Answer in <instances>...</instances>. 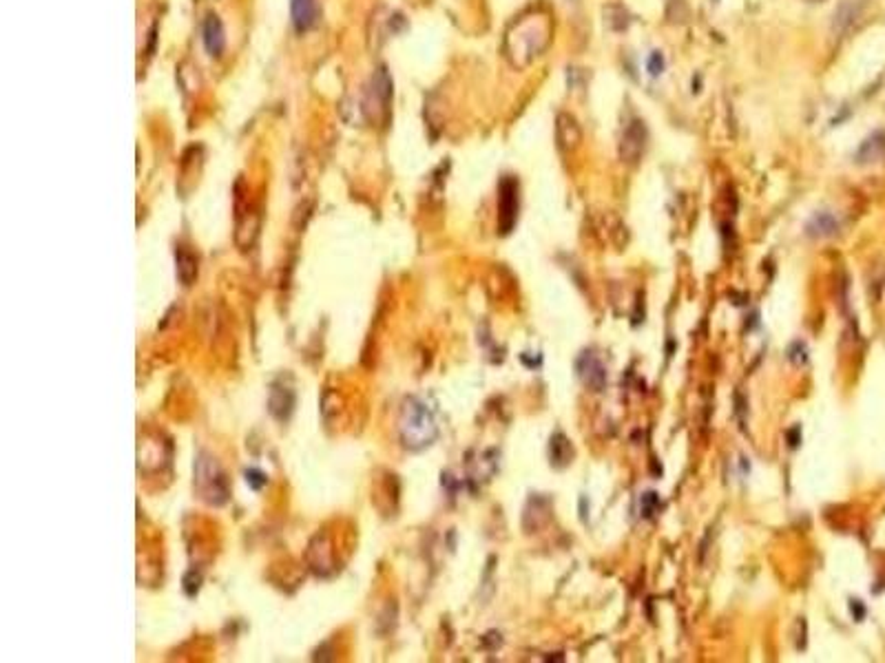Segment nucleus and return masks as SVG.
I'll list each match as a JSON object with an SVG mask.
<instances>
[{
  "label": "nucleus",
  "mask_w": 885,
  "mask_h": 663,
  "mask_svg": "<svg viewBox=\"0 0 885 663\" xmlns=\"http://www.w3.org/2000/svg\"><path fill=\"white\" fill-rule=\"evenodd\" d=\"M556 140H558V146L562 151H571L580 144L582 128H580L578 120L574 116H569V113H558V118H556Z\"/></svg>",
  "instance_id": "10"
},
{
  "label": "nucleus",
  "mask_w": 885,
  "mask_h": 663,
  "mask_svg": "<svg viewBox=\"0 0 885 663\" xmlns=\"http://www.w3.org/2000/svg\"><path fill=\"white\" fill-rule=\"evenodd\" d=\"M401 440L407 449L421 451L429 447L439 436V425L429 407L419 398H407L401 411Z\"/></svg>",
  "instance_id": "2"
},
{
  "label": "nucleus",
  "mask_w": 885,
  "mask_h": 663,
  "mask_svg": "<svg viewBox=\"0 0 885 663\" xmlns=\"http://www.w3.org/2000/svg\"><path fill=\"white\" fill-rule=\"evenodd\" d=\"M604 22H606V25L614 29V31H624V29L631 25V18H629V11H626L624 7H620V5H609V7L604 9Z\"/></svg>",
  "instance_id": "17"
},
{
  "label": "nucleus",
  "mask_w": 885,
  "mask_h": 663,
  "mask_svg": "<svg viewBox=\"0 0 885 663\" xmlns=\"http://www.w3.org/2000/svg\"><path fill=\"white\" fill-rule=\"evenodd\" d=\"M806 231H808V235L810 237H832V235H836V231H839V221L830 215V213H816L810 221H808V226H806Z\"/></svg>",
  "instance_id": "16"
},
{
  "label": "nucleus",
  "mask_w": 885,
  "mask_h": 663,
  "mask_svg": "<svg viewBox=\"0 0 885 663\" xmlns=\"http://www.w3.org/2000/svg\"><path fill=\"white\" fill-rule=\"evenodd\" d=\"M885 157V135L883 133H874L872 137L864 142V146L859 148L856 159L861 164H870V162H879V159Z\"/></svg>",
  "instance_id": "15"
},
{
  "label": "nucleus",
  "mask_w": 885,
  "mask_h": 663,
  "mask_svg": "<svg viewBox=\"0 0 885 663\" xmlns=\"http://www.w3.org/2000/svg\"><path fill=\"white\" fill-rule=\"evenodd\" d=\"M201 40H204V47H206L209 56L221 58V54H224V49H226V31H224L221 20H219L215 14L206 16V20H204V25H201Z\"/></svg>",
  "instance_id": "8"
},
{
  "label": "nucleus",
  "mask_w": 885,
  "mask_h": 663,
  "mask_svg": "<svg viewBox=\"0 0 885 663\" xmlns=\"http://www.w3.org/2000/svg\"><path fill=\"white\" fill-rule=\"evenodd\" d=\"M646 71H649L653 78H657V76L664 71V56H662L660 51H653V54H651V58H649V62H646Z\"/></svg>",
  "instance_id": "19"
},
{
  "label": "nucleus",
  "mask_w": 885,
  "mask_h": 663,
  "mask_svg": "<svg viewBox=\"0 0 885 663\" xmlns=\"http://www.w3.org/2000/svg\"><path fill=\"white\" fill-rule=\"evenodd\" d=\"M850 608H852V614H854V619H859V622H861V619H864V614H866V608H864V606H861V604H859L856 599H852Z\"/></svg>",
  "instance_id": "20"
},
{
  "label": "nucleus",
  "mask_w": 885,
  "mask_h": 663,
  "mask_svg": "<svg viewBox=\"0 0 885 663\" xmlns=\"http://www.w3.org/2000/svg\"><path fill=\"white\" fill-rule=\"evenodd\" d=\"M576 372L580 376V380L594 392H602L604 385H606V368L602 365V360L594 354V352H582L576 358Z\"/></svg>",
  "instance_id": "7"
},
{
  "label": "nucleus",
  "mask_w": 885,
  "mask_h": 663,
  "mask_svg": "<svg viewBox=\"0 0 885 663\" xmlns=\"http://www.w3.org/2000/svg\"><path fill=\"white\" fill-rule=\"evenodd\" d=\"M290 16L297 34H306L316 25L319 5H316V0H290Z\"/></svg>",
  "instance_id": "9"
},
{
  "label": "nucleus",
  "mask_w": 885,
  "mask_h": 663,
  "mask_svg": "<svg viewBox=\"0 0 885 663\" xmlns=\"http://www.w3.org/2000/svg\"><path fill=\"white\" fill-rule=\"evenodd\" d=\"M549 458H551V467H556V469H564L566 465L571 462V458H574V447H571V442L566 440V436L562 431H556L554 436H551V442H549Z\"/></svg>",
  "instance_id": "12"
},
{
  "label": "nucleus",
  "mask_w": 885,
  "mask_h": 663,
  "mask_svg": "<svg viewBox=\"0 0 885 663\" xmlns=\"http://www.w3.org/2000/svg\"><path fill=\"white\" fill-rule=\"evenodd\" d=\"M864 7H866L864 0H844V3L839 5L836 11H834V29L836 31H848L861 18V14H864Z\"/></svg>",
  "instance_id": "11"
},
{
  "label": "nucleus",
  "mask_w": 885,
  "mask_h": 663,
  "mask_svg": "<svg viewBox=\"0 0 885 663\" xmlns=\"http://www.w3.org/2000/svg\"><path fill=\"white\" fill-rule=\"evenodd\" d=\"M640 507H642V515L651 517L657 511V507H660V497H657L655 491H649L640 497Z\"/></svg>",
  "instance_id": "18"
},
{
  "label": "nucleus",
  "mask_w": 885,
  "mask_h": 663,
  "mask_svg": "<svg viewBox=\"0 0 885 663\" xmlns=\"http://www.w3.org/2000/svg\"><path fill=\"white\" fill-rule=\"evenodd\" d=\"M270 394L279 396V400L270 398V403H268L272 416L279 418V420H288V416L292 414V407H294V392L290 390V387H272Z\"/></svg>",
  "instance_id": "14"
},
{
  "label": "nucleus",
  "mask_w": 885,
  "mask_h": 663,
  "mask_svg": "<svg viewBox=\"0 0 885 663\" xmlns=\"http://www.w3.org/2000/svg\"><path fill=\"white\" fill-rule=\"evenodd\" d=\"M175 263H177V277L184 285H191L197 277V257L193 253H189L186 248H177L175 250Z\"/></svg>",
  "instance_id": "13"
},
{
  "label": "nucleus",
  "mask_w": 885,
  "mask_h": 663,
  "mask_svg": "<svg viewBox=\"0 0 885 663\" xmlns=\"http://www.w3.org/2000/svg\"><path fill=\"white\" fill-rule=\"evenodd\" d=\"M646 146V126L642 120H633L622 133L620 140V159L626 164H638Z\"/></svg>",
  "instance_id": "6"
},
{
  "label": "nucleus",
  "mask_w": 885,
  "mask_h": 663,
  "mask_svg": "<svg viewBox=\"0 0 885 663\" xmlns=\"http://www.w3.org/2000/svg\"><path fill=\"white\" fill-rule=\"evenodd\" d=\"M551 18L547 14L531 11L520 16L505 34V54L516 66H525L549 47Z\"/></svg>",
  "instance_id": "1"
},
{
  "label": "nucleus",
  "mask_w": 885,
  "mask_h": 663,
  "mask_svg": "<svg viewBox=\"0 0 885 663\" xmlns=\"http://www.w3.org/2000/svg\"><path fill=\"white\" fill-rule=\"evenodd\" d=\"M390 102H392V78L388 74V69L381 64L372 74L368 88H366V96H363V113H366V118L370 122L383 124L390 116Z\"/></svg>",
  "instance_id": "4"
},
{
  "label": "nucleus",
  "mask_w": 885,
  "mask_h": 663,
  "mask_svg": "<svg viewBox=\"0 0 885 663\" xmlns=\"http://www.w3.org/2000/svg\"><path fill=\"white\" fill-rule=\"evenodd\" d=\"M520 186H518V179L511 175H505L498 184V233L501 235H509L516 226L518 219V199Z\"/></svg>",
  "instance_id": "5"
},
{
  "label": "nucleus",
  "mask_w": 885,
  "mask_h": 663,
  "mask_svg": "<svg viewBox=\"0 0 885 663\" xmlns=\"http://www.w3.org/2000/svg\"><path fill=\"white\" fill-rule=\"evenodd\" d=\"M195 489L204 502L215 507L229 500V480L209 453H201L195 462Z\"/></svg>",
  "instance_id": "3"
}]
</instances>
